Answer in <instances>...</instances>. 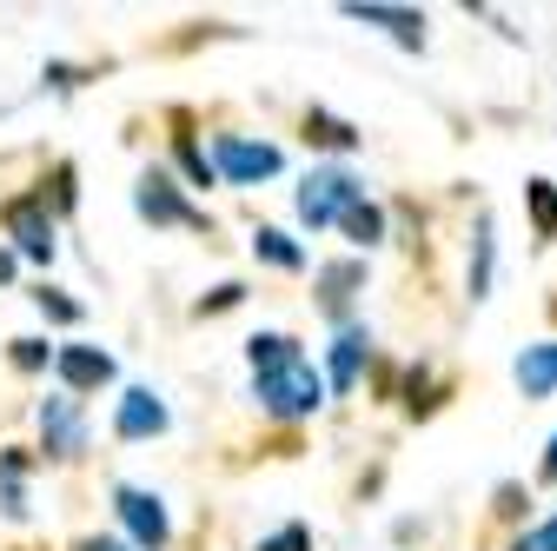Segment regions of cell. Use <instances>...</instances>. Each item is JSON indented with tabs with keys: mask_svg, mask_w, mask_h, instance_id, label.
<instances>
[{
	"mask_svg": "<svg viewBox=\"0 0 557 551\" xmlns=\"http://www.w3.org/2000/svg\"><path fill=\"white\" fill-rule=\"evenodd\" d=\"M306 140H319V147H359V126H345L332 113H306Z\"/></svg>",
	"mask_w": 557,
	"mask_h": 551,
	"instance_id": "obj_16",
	"label": "cell"
},
{
	"mask_svg": "<svg viewBox=\"0 0 557 551\" xmlns=\"http://www.w3.org/2000/svg\"><path fill=\"white\" fill-rule=\"evenodd\" d=\"M359 280H366V266H359V259L325 266V272H319V299H325V313H345V299L359 293Z\"/></svg>",
	"mask_w": 557,
	"mask_h": 551,
	"instance_id": "obj_12",
	"label": "cell"
},
{
	"mask_svg": "<svg viewBox=\"0 0 557 551\" xmlns=\"http://www.w3.org/2000/svg\"><path fill=\"white\" fill-rule=\"evenodd\" d=\"M518 385H524V399L557 392V339H544V346H524V353H518Z\"/></svg>",
	"mask_w": 557,
	"mask_h": 551,
	"instance_id": "obj_10",
	"label": "cell"
},
{
	"mask_svg": "<svg viewBox=\"0 0 557 551\" xmlns=\"http://www.w3.org/2000/svg\"><path fill=\"white\" fill-rule=\"evenodd\" d=\"M180 167H186V173H193L199 186H206V180H213V160H206V154H199L193 140H180Z\"/></svg>",
	"mask_w": 557,
	"mask_h": 551,
	"instance_id": "obj_21",
	"label": "cell"
},
{
	"mask_svg": "<svg viewBox=\"0 0 557 551\" xmlns=\"http://www.w3.org/2000/svg\"><path fill=\"white\" fill-rule=\"evenodd\" d=\"M81 551H126L120 538H94V544H81Z\"/></svg>",
	"mask_w": 557,
	"mask_h": 551,
	"instance_id": "obj_27",
	"label": "cell"
},
{
	"mask_svg": "<svg viewBox=\"0 0 557 551\" xmlns=\"http://www.w3.org/2000/svg\"><path fill=\"white\" fill-rule=\"evenodd\" d=\"M345 233H352L359 246H372V240H385V213H379V206L372 199H359V206H345V220H338Z\"/></svg>",
	"mask_w": 557,
	"mask_h": 551,
	"instance_id": "obj_15",
	"label": "cell"
},
{
	"mask_svg": "<svg viewBox=\"0 0 557 551\" xmlns=\"http://www.w3.org/2000/svg\"><path fill=\"white\" fill-rule=\"evenodd\" d=\"M213 167H220L226 180L252 186V180H272V173H278V147H265V140H239V133H226V140L213 147Z\"/></svg>",
	"mask_w": 557,
	"mask_h": 551,
	"instance_id": "obj_4",
	"label": "cell"
},
{
	"mask_svg": "<svg viewBox=\"0 0 557 551\" xmlns=\"http://www.w3.org/2000/svg\"><path fill=\"white\" fill-rule=\"evenodd\" d=\"M252 246H259L272 266H299V246H293L286 233H272V226H259V240H252Z\"/></svg>",
	"mask_w": 557,
	"mask_h": 551,
	"instance_id": "obj_18",
	"label": "cell"
},
{
	"mask_svg": "<svg viewBox=\"0 0 557 551\" xmlns=\"http://www.w3.org/2000/svg\"><path fill=\"white\" fill-rule=\"evenodd\" d=\"M259 551H312V531H306V525H286V531L259 538Z\"/></svg>",
	"mask_w": 557,
	"mask_h": 551,
	"instance_id": "obj_19",
	"label": "cell"
},
{
	"mask_svg": "<svg viewBox=\"0 0 557 551\" xmlns=\"http://www.w3.org/2000/svg\"><path fill=\"white\" fill-rule=\"evenodd\" d=\"M8 280H14V253H8V246H0V286H8Z\"/></svg>",
	"mask_w": 557,
	"mask_h": 551,
	"instance_id": "obj_26",
	"label": "cell"
},
{
	"mask_svg": "<svg viewBox=\"0 0 557 551\" xmlns=\"http://www.w3.org/2000/svg\"><path fill=\"white\" fill-rule=\"evenodd\" d=\"M0 220H8V233H14V246H21L27 259H53V220H47L40 199H14Z\"/></svg>",
	"mask_w": 557,
	"mask_h": 551,
	"instance_id": "obj_5",
	"label": "cell"
},
{
	"mask_svg": "<svg viewBox=\"0 0 557 551\" xmlns=\"http://www.w3.org/2000/svg\"><path fill=\"white\" fill-rule=\"evenodd\" d=\"M345 206H359V180L352 173H312L306 193H299V220L306 226H325V220H345Z\"/></svg>",
	"mask_w": 557,
	"mask_h": 551,
	"instance_id": "obj_2",
	"label": "cell"
},
{
	"mask_svg": "<svg viewBox=\"0 0 557 551\" xmlns=\"http://www.w3.org/2000/svg\"><path fill=\"white\" fill-rule=\"evenodd\" d=\"M113 432H120V439H160V432H166V405H160L147 385H133V392L120 399V412H113Z\"/></svg>",
	"mask_w": 557,
	"mask_h": 551,
	"instance_id": "obj_6",
	"label": "cell"
},
{
	"mask_svg": "<svg viewBox=\"0 0 557 551\" xmlns=\"http://www.w3.org/2000/svg\"><path fill=\"white\" fill-rule=\"evenodd\" d=\"M53 366H60V379L74 385V392H94V385H107V379H113V359H107L100 346H66Z\"/></svg>",
	"mask_w": 557,
	"mask_h": 551,
	"instance_id": "obj_9",
	"label": "cell"
},
{
	"mask_svg": "<svg viewBox=\"0 0 557 551\" xmlns=\"http://www.w3.org/2000/svg\"><path fill=\"white\" fill-rule=\"evenodd\" d=\"M14 366L21 372H40L47 366V346H40V339H14Z\"/></svg>",
	"mask_w": 557,
	"mask_h": 551,
	"instance_id": "obj_20",
	"label": "cell"
},
{
	"mask_svg": "<svg viewBox=\"0 0 557 551\" xmlns=\"http://www.w3.org/2000/svg\"><path fill=\"white\" fill-rule=\"evenodd\" d=\"M511 551H557V518H550V525H537V531H524Z\"/></svg>",
	"mask_w": 557,
	"mask_h": 551,
	"instance_id": "obj_22",
	"label": "cell"
},
{
	"mask_svg": "<svg viewBox=\"0 0 557 551\" xmlns=\"http://www.w3.org/2000/svg\"><path fill=\"white\" fill-rule=\"evenodd\" d=\"M345 14L366 21V27H385L398 47H425V14H411V8H379V0H352Z\"/></svg>",
	"mask_w": 557,
	"mask_h": 551,
	"instance_id": "obj_7",
	"label": "cell"
},
{
	"mask_svg": "<svg viewBox=\"0 0 557 551\" xmlns=\"http://www.w3.org/2000/svg\"><path fill=\"white\" fill-rule=\"evenodd\" d=\"M366 346H372L366 332H345V339H338V353H332V385H338V392L359 379V359H366Z\"/></svg>",
	"mask_w": 557,
	"mask_h": 551,
	"instance_id": "obj_14",
	"label": "cell"
},
{
	"mask_svg": "<svg viewBox=\"0 0 557 551\" xmlns=\"http://www.w3.org/2000/svg\"><path fill=\"white\" fill-rule=\"evenodd\" d=\"M492 286V220H478V266H471V299H484Z\"/></svg>",
	"mask_w": 557,
	"mask_h": 551,
	"instance_id": "obj_17",
	"label": "cell"
},
{
	"mask_svg": "<svg viewBox=\"0 0 557 551\" xmlns=\"http://www.w3.org/2000/svg\"><path fill=\"white\" fill-rule=\"evenodd\" d=\"M40 426H47V452L53 458H74L81 452V419H74V405H66V399H47Z\"/></svg>",
	"mask_w": 557,
	"mask_h": 551,
	"instance_id": "obj_11",
	"label": "cell"
},
{
	"mask_svg": "<svg viewBox=\"0 0 557 551\" xmlns=\"http://www.w3.org/2000/svg\"><path fill=\"white\" fill-rule=\"evenodd\" d=\"M524 206H531L537 240H557V186L550 180H524Z\"/></svg>",
	"mask_w": 557,
	"mask_h": 551,
	"instance_id": "obj_13",
	"label": "cell"
},
{
	"mask_svg": "<svg viewBox=\"0 0 557 551\" xmlns=\"http://www.w3.org/2000/svg\"><path fill=\"white\" fill-rule=\"evenodd\" d=\"M113 505H120V518H126L133 544H147V551H160V544L173 538V525H166V505H160L153 492H139V486H120V492H113Z\"/></svg>",
	"mask_w": 557,
	"mask_h": 551,
	"instance_id": "obj_3",
	"label": "cell"
},
{
	"mask_svg": "<svg viewBox=\"0 0 557 551\" xmlns=\"http://www.w3.org/2000/svg\"><path fill=\"white\" fill-rule=\"evenodd\" d=\"M246 359H252V379H259V405L272 412V419H306V412H319L325 379L312 372V359L293 346L286 332H259L246 346Z\"/></svg>",
	"mask_w": 557,
	"mask_h": 551,
	"instance_id": "obj_1",
	"label": "cell"
},
{
	"mask_svg": "<svg viewBox=\"0 0 557 551\" xmlns=\"http://www.w3.org/2000/svg\"><path fill=\"white\" fill-rule=\"evenodd\" d=\"M226 306H239V286H220V293H213V299H206L199 313H226Z\"/></svg>",
	"mask_w": 557,
	"mask_h": 551,
	"instance_id": "obj_24",
	"label": "cell"
},
{
	"mask_svg": "<svg viewBox=\"0 0 557 551\" xmlns=\"http://www.w3.org/2000/svg\"><path fill=\"white\" fill-rule=\"evenodd\" d=\"M544 486H557V439H550V452H544Z\"/></svg>",
	"mask_w": 557,
	"mask_h": 551,
	"instance_id": "obj_25",
	"label": "cell"
},
{
	"mask_svg": "<svg viewBox=\"0 0 557 551\" xmlns=\"http://www.w3.org/2000/svg\"><path fill=\"white\" fill-rule=\"evenodd\" d=\"M139 213H147V220H180V226H206V213L173 193V180H166V173L139 180Z\"/></svg>",
	"mask_w": 557,
	"mask_h": 551,
	"instance_id": "obj_8",
	"label": "cell"
},
{
	"mask_svg": "<svg viewBox=\"0 0 557 551\" xmlns=\"http://www.w3.org/2000/svg\"><path fill=\"white\" fill-rule=\"evenodd\" d=\"M40 306H47L53 319H81V306H74V299H60V293H40Z\"/></svg>",
	"mask_w": 557,
	"mask_h": 551,
	"instance_id": "obj_23",
	"label": "cell"
}]
</instances>
